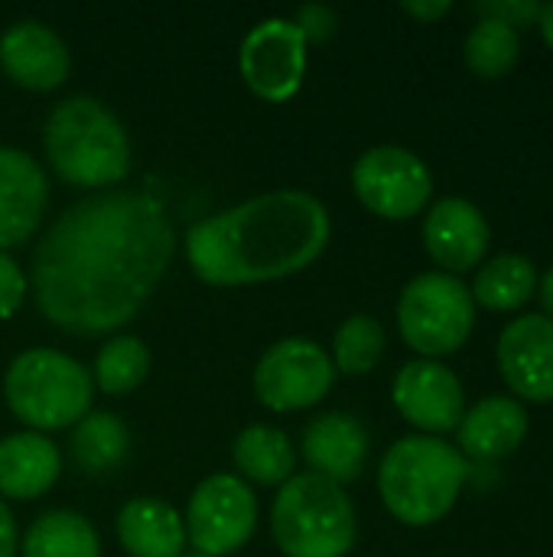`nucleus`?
<instances>
[{
  "label": "nucleus",
  "instance_id": "f257e3e1",
  "mask_svg": "<svg viewBox=\"0 0 553 557\" xmlns=\"http://www.w3.org/2000/svg\"><path fill=\"white\" fill-rule=\"evenodd\" d=\"M173 251V222L150 193L85 196L46 228L33 251L36 307L65 333H111L147 304Z\"/></svg>",
  "mask_w": 553,
  "mask_h": 557
},
{
  "label": "nucleus",
  "instance_id": "f03ea898",
  "mask_svg": "<svg viewBox=\"0 0 553 557\" xmlns=\"http://www.w3.org/2000/svg\"><path fill=\"white\" fill-rule=\"evenodd\" d=\"M326 206L303 189L254 196L186 232V258L212 287L277 281L313 264L329 245Z\"/></svg>",
  "mask_w": 553,
  "mask_h": 557
},
{
  "label": "nucleus",
  "instance_id": "7ed1b4c3",
  "mask_svg": "<svg viewBox=\"0 0 553 557\" xmlns=\"http://www.w3.org/2000/svg\"><path fill=\"white\" fill-rule=\"evenodd\" d=\"M52 170L72 186H111L130 173V140L124 124L91 95L59 101L42 127Z\"/></svg>",
  "mask_w": 553,
  "mask_h": 557
},
{
  "label": "nucleus",
  "instance_id": "20e7f679",
  "mask_svg": "<svg viewBox=\"0 0 553 557\" xmlns=\"http://www.w3.org/2000/svg\"><path fill=\"white\" fill-rule=\"evenodd\" d=\"M466 480L463 454L440 437H401L378 467V493L388 512L414 529L440 522L460 499Z\"/></svg>",
  "mask_w": 553,
  "mask_h": 557
},
{
  "label": "nucleus",
  "instance_id": "39448f33",
  "mask_svg": "<svg viewBox=\"0 0 553 557\" xmlns=\"http://www.w3.org/2000/svg\"><path fill=\"white\" fill-rule=\"evenodd\" d=\"M271 532L287 557H345L355 545V509L339 483L293 473L271 509Z\"/></svg>",
  "mask_w": 553,
  "mask_h": 557
},
{
  "label": "nucleus",
  "instance_id": "423d86ee",
  "mask_svg": "<svg viewBox=\"0 0 553 557\" xmlns=\"http://www.w3.org/2000/svg\"><path fill=\"white\" fill-rule=\"evenodd\" d=\"M3 395L23 424L36 431H59L88 414L91 375L59 349H26L7 369Z\"/></svg>",
  "mask_w": 553,
  "mask_h": 557
},
{
  "label": "nucleus",
  "instance_id": "0eeeda50",
  "mask_svg": "<svg viewBox=\"0 0 553 557\" xmlns=\"http://www.w3.org/2000/svg\"><path fill=\"white\" fill-rule=\"evenodd\" d=\"M476 323V300L469 287L447 274L427 271L417 274L398 300V326L411 349L420 356H450L456 352Z\"/></svg>",
  "mask_w": 553,
  "mask_h": 557
},
{
  "label": "nucleus",
  "instance_id": "6e6552de",
  "mask_svg": "<svg viewBox=\"0 0 553 557\" xmlns=\"http://www.w3.org/2000/svg\"><path fill=\"white\" fill-rule=\"evenodd\" d=\"M186 539L199 555L222 557L248 545L257 525V499L248 483L231 473L202 480L186 506Z\"/></svg>",
  "mask_w": 553,
  "mask_h": 557
},
{
  "label": "nucleus",
  "instance_id": "1a4fd4ad",
  "mask_svg": "<svg viewBox=\"0 0 553 557\" xmlns=\"http://www.w3.org/2000/svg\"><path fill=\"white\" fill-rule=\"evenodd\" d=\"M332 382H336L332 359L303 336L274 343L254 369L257 401L267 405L271 411L313 408L329 395Z\"/></svg>",
  "mask_w": 553,
  "mask_h": 557
},
{
  "label": "nucleus",
  "instance_id": "9d476101",
  "mask_svg": "<svg viewBox=\"0 0 553 557\" xmlns=\"http://www.w3.org/2000/svg\"><path fill=\"white\" fill-rule=\"evenodd\" d=\"M352 186L362 206L372 209L375 215L411 219L427 206L433 193V176L417 153L385 144V147L365 150L355 160Z\"/></svg>",
  "mask_w": 553,
  "mask_h": 557
},
{
  "label": "nucleus",
  "instance_id": "9b49d317",
  "mask_svg": "<svg viewBox=\"0 0 553 557\" xmlns=\"http://www.w3.org/2000/svg\"><path fill=\"white\" fill-rule=\"evenodd\" d=\"M248 88L264 101H287L306 75V39L293 20L274 16L257 23L238 52Z\"/></svg>",
  "mask_w": 553,
  "mask_h": 557
},
{
  "label": "nucleus",
  "instance_id": "f8f14e48",
  "mask_svg": "<svg viewBox=\"0 0 553 557\" xmlns=\"http://www.w3.org/2000/svg\"><path fill=\"white\" fill-rule=\"evenodd\" d=\"M391 398L404 421L430 434H447L460 428L466 414V395L460 379L453 375V369L433 359L401 366V372L394 375Z\"/></svg>",
  "mask_w": 553,
  "mask_h": 557
},
{
  "label": "nucleus",
  "instance_id": "ddd939ff",
  "mask_svg": "<svg viewBox=\"0 0 553 557\" xmlns=\"http://www.w3.org/2000/svg\"><path fill=\"white\" fill-rule=\"evenodd\" d=\"M499 366L508 388L525 401H553V320L525 313L502 330Z\"/></svg>",
  "mask_w": 553,
  "mask_h": 557
},
{
  "label": "nucleus",
  "instance_id": "4468645a",
  "mask_svg": "<svg viewBox=\"0 0 553 557\" xmlns=\"http://www.w3.org/2000/svg\"><path fill=\"white\" fill-rule=\"evenodd\" d=\"M489 238L492 232L479 206L460 196L433 202V209L424 219V245L430 258L453 277L473 271L486 258Z\"/></svg>",
  "mask_w": 553,
  "mask_h": 557
},
{
  "label": "nucleus",
  "instance_id": "2eb2a0df",
  "mask_svg": "<svg viewBox=\"0 0 553 557\" xmlns=\"http://www.w3.org/2000/svg\"><path fill=\"white\" fill-rule=\"evenodd\" d=\"M0 65L16 85L49 91L65 82L72 55L55 29L39 20H20L0 36Z\"/></svg>",
  "mask_w": 553,
  "mask_h": 557
},
{
  "label": "nucleus",
  "instance_id": "dca6fc26",
  "mask_svg": "<svg viewBox=\"0 0 553 557\" xmlns=\"http://www.w3.org/2000/svg\"><path fill=\"white\" fill-rule=\"evenodd\" d=\"M49 183L42 166L16 147H0V251L23 245L42 222Z\"/></svg>",
  "mask_w": 553,
  "mask_h": 557
},
{
  "label": "nucleus",
  "instance_id": "f3484780",
  "mask_svg": "<svg viewBox=\"0 0 553 557\" xmlns=\"http://www.w3.org/2000/svg\"><path fill=\"white\" fill-rule=\"evenodd\" d=\"M368 431L359 418L332 411L306 424L303 431V457L313 467V473L332 480V483H352L362 476L368 460Z\"/></svg>",
  "mask_w": 553,
  "mask_h": 557
},
{
  "label": "nucleus",
  "instance_id": "a211bd4d",
  "mask_svg": "<svg viewBox=\"0 0 553 557\" xmlns=\"http://www.w3.org/2000/svg\"><path fill=\"white\" fill-rule=\"evenodd\" d=\"M528 437V411L521 401L492 395L460 421V447L476 460H502Z\"/></svg>",
  "mask_w": 553,
  "mask_h": 557
},
{
  "label": "nucleus",
  "instance_id": "6ab92c4d",
  "mask_svg": "<svg viewBox=\"0 0 553 557\" xmlns=\"http://www.w3.org/2000/svg\"><path fill=\"white\" fill-rule=\"evenodd\" d=\"M59 480V450L36 431L0 441V493L7 499H36Z\"/></svg>",
  "mask_w": 553,
  "mask_h": 557
},
{
  "label": "nucleus",
  "instance_id": "aec40b11",
  "mask_svg": "<svg viewBox=\"0 0 553 557\" xmlns=\"http://www.w3.org/2000/svg\"><path fill=\"white\" fill-rule=\"evenodd\" d=\"M117 539L130 557H183V516L160 499H130L117 516Z\"/></svg>",
  "mask_w": 553,
  "mask_h": 557
},
{
  "label": "nucleus",
  "instance_id": "412c9836",
  "mask_svg": "<svg viewBox=\"0 0 553 557\" xmlns=\"http://www.w3.org/2000/svg\"><path fill=\"white\" fill-rule=\"evenodd\" d=\"M231 457H235V467L261 486L287 483L293 476V460H297L290 437L277 428H267V424L244 428L235 437Z\"/></svg>",
  "mask_w": 553,
  "mask_h": 557
},
{
  "label": "nucleus",
  "instance_id": "4be33fe9",
  "mask_svg": "<svg viewBox=\"0 0 553 557\" xmlns=\"http://www.w3.org/2000/svg\"><path fill=\"white\" fill-rule=\"evenodd\" d=\"M98 532L95 525L68 509H55L39 516L26 539H23V557H98Z\"/></svg>",
  "mask_w": 553,
  "mask_h": 557
},
{
  "label": "nucleus",
  "instance_id": "5701e85b",
  "mask_svg": "<svg viewBox=\"0 0 553 557\" xmlns=\"http://www.w3.org/2000/svg\"><path fill=\"white\" fill-rule=\"evenodd\" d=\"M538 290V271L525 255H499L476 274L473 300L489 310H518Z\"/></svg>",
  "mask_w": 553,
  "mask_h": 557
},
{
  "label": "nucleus",
  "instance_id": "b1692460",
  "mask_svg": "<svg viewBox=\"0 0 553 557\" xmlns=\"http://www.w3.org/2000/svg\"><path fill=\"white\" fill-rule=\"evenodd\" d=\"M127 450H130V431L111 411L85 414L72 434V457L88 473L114 470L127 457Z\"/></svg>",
  "mask_w": 553,
  "mask_h": 557
},
{
  "label": "nucleus",
  "instance_id": "393cba45",
  "mask_svg": "<svg viewBox=\"0 0 553 557\" xmlns=\"http://www.w3.org/2000/svg\"><path fill=\"white\" fill-rule=\"evenodd\" d=\"M521 55V39L518 29L499 20H479L463 46V59L466 65L479 75V78H502L505 72L515 69Z\"/></svg>",
  "mask_w": 553,
  "mask_h": 557
},
{
  "label": "nucleus",
  "instance_id": "a878e982",
  "mask_svg": "<svg viewBox=\"0 0 553 557\" xmlns=\"http://www.w3.org/2000/svg\"><path fill=\"white\" fill-rule=\"evenodd\" d=\"M150 372V349L137 336H114L98 349L95 382L104 395L134 392Z\"/></svg>",
  "mask_w": 553,
  "mask_h": 557
},
{
  "label": "nucleus",
  "instance_id": "bb28decb",
  "mask_svg": "<svg viewBox=\"0 0 553 557\" xmlns=\"http://www.w3.org/2000/svg\"><path fill=\"white\" fill-rule=\"evenodd\" d=\"M385 352V326L368 317V313H355L349 317L332 339V366L345 375H365L378 366Z\"/></svg>",
  "mask_w": 553,
  "mask_h": 557
},
{
  "label": "nucleus",
  "instance_id": "cd10ccee",
  "mask_svg": "<svg viewBox=\"0 0 553 557\" xmlns=\"http://www.w3.org/2000/svg\"><path fill=\"white\" fill-rule=\"evenodd\" d=\"M26 287H29V284H26L23 268H20L7 251H0V320L13 317V313L23 307Z\"/></svg>",
  "mask_w": 553,
  "mask_h": 557
},
{
  "label": "nucleus",
  "instance_id": "c85d7f7f",
  "mask_svg": "<svg viewBox=\"0 0 553 557\" xmlns=\"http://www.w3.org/2000/svg\"><path fill=\"white\" fill-rule=\"evenodd\" d=\"M541 7L544 3H538V0H486V3H476L482 20H499L508 26H525L531 20H541Z\"/></svg>",
  "mask_w": 553,
  "mask_h": 557
},
{
  "label": "nucleus",
  "instance_id": "c756f323",
  "mask_svg": "<svg viewBox=\"0 0 553 557\" xmlns=\"http://www.w3.org/2000/svg\"><path fill=\"white\" fill-rule=\"evenodd\" d=\"M297 29L306 42H323L336 33V13L326 3H303L293 16Z\"/></svg>",
  "mask_w": 553,
  "mask_h": 557
},
{
  "label": "nucleus",
  "instance_id": "7c9ffc66",
  "mask_svg": "<svg viewBox=\"0 0 553 557\" xmlns=\"http://www.w3.org/2000/svg\"><path fill=\"white\" fill-rule=\"evenodd\" d=\"M401 7H404V13H411L417 20H440L450 13V0H404Z\"/></svg>",
  "mask_w": 553,
  "mask_h": 557
},
{
  "label": "nucleus",
  "instance_id": "2f4dec72",
  "mask_svg": "<svg viewBox=\"0 0 553 557\" xmlns=\"http://www.w3.org/2000/svg\"><path fill=\"white\" fill-rule=\"evenodd\" d=\"M16 555V522L13 512L7 509V503L0 499V557Z\"/></svg>",
  "mask_w": 553,
  "mask_h": 557
},
{
  "label": "nucleus",
  "instance_id": "473e14b6",
  "mask_svg": "<svg viewBox=\"0 0 553 557\" xmlns=\"http://www.w3.org/2000/svg\"><path fill=\"white\" fill-rule=\"evenodd\" d=\"M541 307H544V317L553 320V268H548V274L541 277Z\"/></svg>",
  "mask_w": 553,
  "mask_h": 557
},
{
  "label": "nucleus",
  "instance_id": "72a5a7b5",
  "mask_svg": "<svg viewBox=\"0 0 553 557\" xmlns=\"http://www.w3.org/2000/svg\"><path fill=\"white\" fill-rule=\"evenodd\" d=\"M538 23H541L544 42L553 49V3H544V7H541V20H538Z\"/></svg>",
  "mask_w": 553,
  "mask_h": 557
},
{
  "label": "nucleus",
  "instance_id": "f704fd0d",
  "mask_svg": "<svg viewBox=\"0 0 553 557\" xmlns=\"http://www.w3.org/2000/svg\"><path fill=\"white\" fill-rule=\"evenodd\" d=\"M183 557H209V555H199V552H189V555H183Z\"/></svg>",
  "mask_w": 553,
  "mask_h": 557
}]
</instances>
